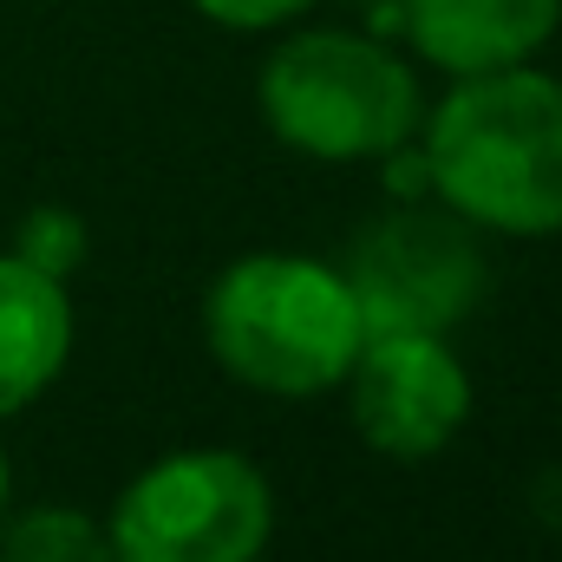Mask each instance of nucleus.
Returning <instances> with one entry per match:
<instances>
[{
  "label": "nucleus",
  "mask_w": 562,
  "mask_h": 562,
  "mask_svg": "<svg viewBox=\"0 0 562 562\" xmlns=\"http://www.w3.org/2000/svg\"><path fill=\"white\" fill-rule=\"evenodd\" d=\"M314 0H196V13L203 20H216V26H229V33H276L288 20H301Z\"/></svg>",
  "instance_id": "9b49d317"
},
{
  "label": "nucleus",
  "mask_w": 562,
  "mask_h": 562,
  "mask_svg": "<svg viewBox=\"0 0 562 562\" xmlns=\"http://www.w3.org/2000/svg\"><path fill=\"white\" fill-rule=\"evenodd\" d=\"M0 562H119L99 517L72 504H33L20 517H0Z\"/></svg>",
  "instance_id": "1a4fd4ad"
},
{
  "label": "nucleus",
  "mask_w": 562,
  "mask_h": 562,
  "mask_svg": "<svg viewBox=\"0 0 562 562\" xmlns=\"http://www.w3.org/2000/svg\"><path fill=\"white\" fill-rule=\"evenodd\" d=\"M256 105L276 144L321 164H380L386 150L419 138L425 119L419 72L380 33L340 26L288 33L262 59Z\"/></svg>",
  "instance_id": "7ed1b4c3"
},
{
  "label": "nucleus",
  "mask_w": 562,
  "mask_h": 562,
  "mask_svg": "<svg viewBox=\"0 0 562 562\" xmlns=\"http://www.w3.org/2000/svg\"><path fill=\"white\" fill-rule=\"evenodd\" d=\"M13 256H20L26 269H40V276L72 281V269L86 262V216L66 210V203H40V210H26L20 229H13Z\"/></svg>",
  "instance_id": "9d476101"
},
{
  "label": "nucleus",
  "mask_w": 562,
  "mask_h": 562,
  "mask_svg": "<svg viewBox=\"0 0 562 562\" xmlns=\"http://www.w3.org/2000/svg\"><path fill=\"white\" fill-rule=\"evenodd\" d=\"M119 562H262L276 537V491L256 458L190 445L119 491L105 517Z\"/></svg>",
  "instance_id": "20e7f679"
},
{
  "label": "nucleus",
  "mask_w": 562,
  "mask_h": 562,
  "mask_svg": "<svg viewBox=\"0 0 562 562\" xmlns=\"http://www.w3.org/2000/svg\"><path fill=\"white\" fill-rule=\"evenodd\" d=\"M340 386L367 451L400 464L438 458L471 419V367L445 334H367Z\"/></svg>",
  "instance_id": "423d86ee"
},
{
  "label": "nucleus",
  "mask_w": 562,
  "mask_h": 562,
  "mask_svg": "<svg viewBox=\"0 0 562 562\" xmlns=\"http://www.w3.org/2000/svg\"><path fill=\"white\" fill-rule=\"evenodd\" d=\"M477 236L484 229L425 196L360 223L340 276L353 288L367 334H451L458 321H471L491 288Z\"/></svg>",
  "instance_id": "39448f33"
},
{
  "label": "nucleus",
  "mask_w": 562,
  "mask_h": 562,
  "mask_svg": "<svg viewBox=\"0 0 562 562\" xmlns=\"http://www.w3.org/2000/svg\"><path fill=\"white\" fill-rule=\"evenodd\" d=\"M562 26V0H400V33L425 66L464 79L537 59Z\"/></svg>",
  "instance_id": "0eeeda50"
},
{
  "label": "nucleus",
  "mask_w": 562,
  "mask_h": 562,
  "mask_svg": "<svg viewBox=\"0 0 562 562\" xmlns=\"http://www.w3.org/2000/svg\"><path fill=\"white\" fill-rule=\"evenodd\" d=\"M367 321L353 288L321 256L262 249L229 262L203 294V347L210 360L269 400H321L347 380Z\"/></svg>",
  "instance_id": "f03ea898"
},
{
  "label": "nucleus",
  "mask_w": 562,
  "mask_h": 562,
  "mask_svg": "<svg viewBox=\"0 0 562 562\" xmlns=\"http://www.w3.org/2000/svg\"><path fill=\"white\" fill-rule=\"evenodd\" d=\"M7 497H13V464H7V451H0V517H7Z\"/></svg>",
  "instance_id": "f8f14e48"
},
{
  "label": "nucleus",
  "mask_w": 562,
  "mask_h": 562,
  "mask_svg": "<svg viewBox=\"0 0 562 562\" xmlns=\"http://www.w3.org/2000/svg\"><path fill=\"white\" fill-rule=\"evenodd\" d=\"M72 360V294L66 281L0 256V419L26 413Z\"/></svg>",
  "instance_id": "6e6552de"
},
{
  "label": "nucleus",
  "mask_w": 562,
  "mask_h": 562,
  "mask_svg": "<svg viewBox=\"0 0 562 562\" xmlns=\"http://www.w3.org/2000/svg\"><path fill=\"white\" fill-rule=\"evenodd\" d=\"M425 190L491 236H562V79L524 66L464 72L419 119Z\"/></svg>",
  "instance_id": "f257e3e1"
}]
</instances>
